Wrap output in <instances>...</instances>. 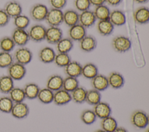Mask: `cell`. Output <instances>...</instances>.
I'll list each match as a JSON object with an SVG mask.
<instances>
[{"instance_id": "1", "label": "cell", "mask_w": 149, "mask_h": 132, "mask_svg": "<svg viewBox=\"0 0 149 132\" xmlns=\"http://www.w3.org/2000/svg\"><path fill=\"white\" fill-rule=\"evenodd\" d=\"M13 57L15 62L25 65L31 62L33 53L29 48L23 46L17 48L15 51Z\"/></svg>"}, {"instance_id": "2", "label": "cell", "mask_w": 149, "mask_h": 132, "mask_svg": "<svg viewBox=\"0 0 149 132\" xmlns=\"http://www.w3.org/2000/svg\"><path fill=\"white\" fill-rule=\"evenodd\" d=\"M132 46V43L129 38L119 35L115 37L112 41L113 49L118 53H125L127 52Z\"/></svg>"}, {"instance_id": "3", "label": "cell", "mask_w": 149, "mask_h": 132, "mask_svg": "<svg viewBox=\"0 0 149 132\" xmlns=\"http://www.w3.org/2000/svg\"><path fill=\"white\" fill-rule=\"evenodd\" d=\"M7 68L8 75H9L13 80H19L22 79L26 74L25 65L15 61Z\"/></svg>"}, {"instance_id": "4", "label": "cell", "mask_w": 149, "mask_h": 132, "mask_svg": "<svg viewBox=\"0 0 149 132\" xmlns=\"http://www.w3.org/2000/svg\"><path fill=\"white\" fill-rule=\"evenodd\" d=\"M130 121L134 127L139 129H144L148 124V116L144 111L136 110L132 113Z\"/></svg>"}, {"instance_id": "5", "label": "cell", "mask_w": 149, "mask_h": 132, "mask_svg": "<svg viewBox=\"0 0 149 132\" xmlns=\"http://www.w3.org/2000/svg\"><path fill=\"white\" fill-rule=\"evenodd\" d=\"M46 28L42 24H37L32 25L27 31L30 40L35 42H40L45 38Z\"/></svg>"}, {"instance_id": "6", "label": "cell", "mask_w": 149, "mask_h": 132, "mask_svg": "<svg viewBox=\"0 0 149 132\" xmlns=\"http://www.w3.org/2000/svg\"><path fill=\"white\" fill-rule=\"evenodd\" d=\"M48 12L46 5L42 3H37L33 5L30 11L31 18L36 21H41L45 20Z\"/></svg>"}, {"instance_id": "7", "label": "cell", "mask_w": 149, "mask_h": 132, "mask_svg": "<svg viewBox=\"0 0 149 132\" xmlns=\"http://www.w3.org/2000/svg\"><path fill=\"white\" fill-rule=\"evenodd\" d=\"M45 20L49 26L58 27L63 23V12L60 9L52 8L48 10Z\"/></svg>"}, {"instance_id": "8", "label": "cell", "mask_w": 149, "mask_h": 132, "mask_svg": "<svg viewBox=\"0 0 149 132\" xmlns=\"http://www.w3.org/2000/svg\"><path fill=\"white\" fill-rule=\"evenodd\" d=\"M11 38L15 45L20 47L24 46L30 40L27 31L23 29L16 28H15L12 32Z\"/></svg>"}, {"instance_id": "9", "label": "cell", "mask_w": 149, "mask_h": 132, "mask_svg": "<svg viewBox=\"0 0 149 132\" xmlns=\"http://www.w3.org/2000/svg\"><path fill=\"white\" fill-rule=\"evenodd\" d=\"M63 36L62 30L59 27L49 26L46 28L45 39L50 44H56Z\"/></svg>"}, {"instance_id": "10", "label": "cell", "mask_w": 149, "mask_h": 132, "mask_svg": "<svg viewBox=\"0 0 149 132\" xmlns=\"http://www.w3.org/2000/svg\"><path fill=\"white\" fill-rule=\"evenodd\" d=\"M10 113L16 119H22L28 116L29 113V108L28 105L23 102L14 103Z\"/></svg>"}, {"instance_id": "11", "label": "cell", "mask_w": 149, "mask_h": 132, "mask_svg": "<svg viewBox=\"0 0 149 132\" xmlns=\"http://www.w3.org/2000/svg\"><path fill=\"white\" fill-rule=\"evenodd\" d=\"M10 18H15L22 13V7L19 2L12 0L5 3L3 8Z\"/></svg>"}, {"instance_id": "12", "label": "cell", "mask_w": 149, "mask_h": 132, "mask_svg": "<svg viewBox=\"0 0 149 132\" xmlns=\"http://www.w3.org/2000/svg\"><path fill=\"white\" fill-rule=\"evenodd\" d=\"M69 38L73 41H80L86 35V28L77 23L70 27L68 31Z\"/></svg>"}, {"instance_id": "13", "label": "cell", "mask_w": 149, "mask_h": 132, "mask_svg": "<svg viewBox=\"0 0 149 132\" xmlns=\"http://www.w3.org/2000/svg\"><path fill=\"white\" fill-rule=\"evenodd\" d=\"M96 20L97 19L94 16V14L91 10H87L81 12L79 14V23L86 28L93 26Z\"/></svg>"}, {"instance_id": "14", "label": "cell", "mask_w": 149, "mask_h": 132, "mask_svg": "<svg viewBox=\"0 0 149 132\" xmlns=\"http://www.w3.org/2000/svg\"><path fill=\"white\" fill-rule=\"evenodd\" d=\"M72 100L70 93L61 89L54 93L53 102L56 105H64Z\"/></svg>"}, {"instance_id": "15", "label": "cell", "mask_w": 149, "mask_h": 132, "mask_svg": "<svg viewBox=\"0 0 149 132\" xmlns=\"http://www.w3.org/2000/svg\"><path fill=\"white\" fill-rule=\"evenodd\" d=\"M93 110L96 116L101 119L111 116V113L112 112L109 105L107 102L101 101L94 105Z\"/></svg>"}, {"instance_id": "16", "label": "cell", "mask_w": 149, "mask_h": 132, "mask_svg": "<svg viewBox=\"0 0 149 132\" xmlns=\"http://www.w3.org/2000/svg\"><path fill=\"white\" fill-rule=\"evenodd\" d=\"M91 80V86L93 89L99 91L106 90L109 86L107 77L104 75L97 74Z\"/></svg>"}, {"instance_id": "17", "label": "cell", "mask_w": 149, "mask_h": 132, "mask_svg": "<svg viewBox=\"0 0 149 132\" xmlns=\"http://www.w3.org/2000/svg\"><path fill=\"white\" fill-rule=\"evenodd\" d=\"M80 48L85 52H90L97 47L96 39L92 35H86L80 41Z\"/></svg>"}, {"instance_id": "18", "label": "cell", "mask_w": 149, "mask_h": 132, "mask_svg": "<svg viewBox=\"0 0 149 132\" xmlns=\"http://www.w3.org/2000/svg\"><path fill=\"white\" fill-rule=\"evenodd\" d=\"M107 79L109 86L115 89L121 88L125 84V79L123 75L118 72H111Z\"/></svg>"}, {"instance_id": "19", "label": "cell", "mask_w": 149, "mask_h": 132, "mask_svg": "<svg viewBox=\"0 0 149 132\" xmlns=\"http://www.w3.org/2000/svg\"><path fill=\"white\" fill-rule=\"evenodd\" d=\"M56 53L54 50L49 46H45L42 48L38 53L40 60L45 64H49L54 62Z\"/></svg>"}, {"instance_id": "20", "label": "cell", "mask_w": 149, "mask_h": 132, "mask_svg": "<svg viewBox=\"0 0 149 132\" xmlns=\"http://www.w3.org/2000/svg\"><path fill=\"white\" fill-rule=\"evenodd\" d=\"M82 65L76 61H71L65 67V72L68 76L74 78L81 75Z\"/></svg>"}, {"instance_id": "21", "label": "cell", "mask_w": 149, "mask_h": 132, "mask_svg": "<svg viewBox=\"0 0 149 132\" xmlns=\"http://www.w3.org/2000/svg\"><path fill=\"white\" fill-rule=\"evenodd\" d=\"M135 21L140 24H144L149 21V10L147 7H140L137 9L133 13Z\"/></svg>"}, {"instance_id": "22", "label": "cell", "mask_w": 149, "mask_h": 132, "mask_svg": "<svg viewBox=\"0 0 149 132\" xmlns=\"http://www.w3.org/2000/svg\"><path fill=\"white\" fill-rule=\"evenodd\" d=\"M63 78L59 75L54 74L50 76L47 81V87L52 91L62 89Z\"/></svg>"}, {"instance_id": "23", "label": "cell", "mask_w": 149, "mask_h": 132, "mask_svg": "<svg viewBox=\"0 0 149 132\" xmlns=\"http://www.w3.org/2000/svg\"><path fill=\"white\" fill-rule=\"evenodd\" d=\"M79 14L73 9H68L63 12V22L69 27L79 23Z\"/></svg>"}, {"instance_id": "24", "label": "cell", "mask_w": 149, "mask_h": 132, "mask_svg": "<svg viewBox=\"0 0 149 132\" xmlns=\"http://www.w3.org/2000/svg\"><path fill=\"white\" fill-rule=\"evenodd\" d=\"M97 28L98 32L102 36L110 35L114 29V25L109 20H99Z\"/></svg>"}, {"instance_id": "25", "label": "cell", "mask_w": 149, "mask_h": 132, "mask_svg": "<svg viewBox=\"0 0 149 132\" xmlns=\"http://www.w3.org/2000/svg\"><path fill=\"white\" fill-rule=\"evenodd\" d=\"M109 20L115 26H121L126 23V17L120 10H113L110 12Z\"/></svg>"}, {"instance_id": "26", "label": "cell", "mask_w": 149, "mask_h": 132, "mask_svg": "<svg viewBox=\"0 0 149 132\" xmlns=\"http://www.w3.org/2000/svg\"><path fill=\"white\" fill-rule=\"evenodd\" d=\"M14 87L13 80L8 75L0 76V92L3 94H8Z\"/></svg>"}, {"instance_id": "27", "label": "cell", "mask_w": 149, "mask_h": 132, "mask_svg": "<svg viewBox=\"0 0 149 132\" xmlns=\"http://www.w3.org/2000/svg\"><path fill=\"white\" fill-rule=\"evenodd\" d=\"M97 74H98V69L94 64L88 63L82 66L81 75L84 78L91 79Z\"/></svg>"}, {"instance_id": "28", "label": "cell", "mask_w": 149, "mask_h": 132, "mask_svg": "<svg viewBox=\"0 0 149 132\" xmlns=\"http://www.w3.org/2000/svg\"><path fill=\"white\" fill-rule=\"evenodd\" d=\"M56 45L58 53H68L73 47V41L69 38H62Z\"/></svg>"}, {"instance_id": "29", "label": "cell", "mask_w": 149, "mask_h": 132, "mask_svg": "<svg viewBox=\"0 0 149 132\" xmlns=\"http://www.w3.org/2000/svg\"><path fill=\"white\" fill-rule=\"evenodd\" d=\"M87 90L83 87L78 86L70 93L72 100L77 104H82L85 102Z\"/></svg>"}, {"instance_id": "30", "label": "cell", "mask_w": 149, "mask_h": 132, "mask_svg": "<svg viewBox=\"0 0 149 132\" xmlns=\"http://www.w3.org/2000/svg\"><path fill=\"white\" fill-rule=\"evenodd\" d=\"M40 89L39 86L36 83H27L23 88L26 98H28L29 100H33L36 98Z\"/></svg>"}, {"instance_id": "31", "label": "cell", "mask_w": 149, "mask_h": 132, "mask_svg": "<svg viewBox=\"0 0 149 132\" xmlns=\"http://www.w3.org/2000/svg\"><path fill=\"white\" fill-rule=\"evenodd\" d=\"M37 98L42 103L45 104H49L53 102L54 91L47 87L40 89Z\"/></svg>"}, {"instance_id": "32", "label": "cell", "mask_w": 149, "mask_h": 132, "mask_svg": "<svg viewBox=\"0 0 149 132\" xmlns=\"http://www.w3.org/2000/svg\"><path fill=\"white\" fill-rule=\"evenodd\" d=\"M101 127L106 132H113L117 128L118 123L114 118L109 116L102 119Z\"/></svg>"}, {"instance_id": "33", "label": "cell", "mask_w": 149, "mask_h": 132, "mask_svg": "<svg viewBox=\"0 0 149 132\" xmlns=\"http://www.w3.org/2000/svg\"><path fill=\"white\" fill-rule=\"evenodd\" d=\"M110 12L108 7L104 4L96 6L93 12L96 19L99 20H109Z\"/></svg>"}, {"instance_id": "34", "label": "cell", "mask_w": 149, "mask_h": 132, "mask_svg": "<svg viewBox=\"0 0 149 132\" xmlns=\"http://www.w3.org/2000/svg\"><path fill=\"white\" fill-rule=\"evenodd\" d=\"M9 97L14 103L23 102L26 98L23 89L14 87L8 93Z\"/></svg>"}, {"instance_id": "35", "label": "cell", "mask_w": 149, "mask_h": 132, "mask_svg": "<svg viewBox=\"0 0 149 132\" xmlns=\"http://www.w3.org/2000/svg\"><path fill=\"white\" fill-rule=\"evenodd\" d=\"M78 86H79V82L77 78L67 76L63 80L62 89L69 93L73 91Z\"/></svg>"}, {"instance_id": "36", "label": "cell", "mask_w": 149, "mask_h": 132, "mask_svg": "<svg viewBox=\"0 0 149 132\" xmlns=\"http://www.w3.org/2000/svg\"><path fill=\"white\" fill-rule=\"evenodd\" d=\"M101 98L100 91L93 89L87 91L85 101L90 105H95L101 101Z\"/></svg>"}, {"instance_id": "37", "label": "cell", "mask_w": 149, "mask_h": 132, "mask_svg": "<svg viewBox=\"0 0 149 132\" xmlns=\"http://www.w3.org/2000/svg\"><path fill=\"white\" fill-rule=\"evenodd\" d=\"M15 46L11 36H4L0 39V50L2 52L10 53Z\"/></svg>"}, {"instance_id": "38", "label": "cell", "mask_w": 149, "mask_h": 132, "mask_svg": "<svg viewBox=\"0 0 149 132\" xmlns=\"http://www.w3.org/2000/svg\"><path fill=\"white\" fill-rule=\"evenodd\" d=\"M14 102L9 96H3L0 97V112L9 113L12 110Z\"/></svg>"}, {"instance_id": "39", "label": "cell", "mask_w": 149, "mask_h": 132, "mask_svg": "<svg viewBox=\"0 0 149 132\" xmlns=\"http://www.w3.org/2000/svg\"><path fill=\"white\" fill-rule=\"evenodd\" d=\"M30 19L24 14H20L13 18V24L16 28L25 30L30 24Z\"/></svg>"}, {"instance_id": "40", "label": "cell", "mask_w": 149, "mask_h": 132, "mask_svg": "<svg viewBox=\"0 0 149 132\" xmlns=\"http://www.w3.org/2000/svg\"><path fill=\"white\" fill-rule=\"evenodd\" d=\"M71 61L70 56L68 53H58L56 54L54 62L59 67H65Z\"/></svg>"}, {"instance_id": "41", "label": "cell", "mask_w": 149, "mask_h": 132, "mask_svg": "<svg viewBox=\"0 0 149 132\" xmlns=\"http://www.w3.org/2000/svg\"><path fill=\"white\" fill-rule=\"evenodd\" d=\"M14 62L13 55L9 52H0V68L9 67Z\"/></svg>"}, {"instance_id": "42", "label": "cell", "mask_w": 149, "mask_h": 132, "mask_svg": "<svg viewBox=\"0 0 149 132\" xmlns=\"http://www.w3.org/2000/svg\"><path fill=\"white\" fill-rule=\"evenodd\" d=\"M80 118L84 124H91L95 121L97 116L93 110L86 109L82 112Z\"/></svg>"}, {"instance_id": "43", "label": "cell", "mask_w": 149, "mask_h": 132, "mask_svg": "<svg viewBox=\"0 0 149 132\" xmlns=\"http://www.w3.org/2000/svg\"><path fill=\"white\" fill-rule=\"evenodd\" d=\"M90 5L89 0H74L75 8L81 12L88 10Z\"/></svg>"}, {"instance_id": "44", "label": "cell", "mask_w": 149, "mask_h": 132, "mask_svg": "<svg viewBox=\"0 0 149 132\" xmlns=\"http://www.w3.org/2000/svg\"><path fill=\"white\" fill-rule=\"evenodd\" d=\"M10 19V18L6 14L3 9L0 8V27L6 26L8 24Z\"/></svg>"}, {"instance_id": "45", "label": "cell", "mask_w": 149, "mask_h": 132, "mask_svg": "<svg viewBox=\"0 0 149 132\" xmlns=\"http://www.w3.org/2000/svg\"><path fill=\"white\" fill-rule=\"evenodd\" d=\"M49 3L52 8L61 10L66 6L67 0H49Z\"/></svg>"}, {"instance_id": "46", "label": "cell", "mask_w": 149, "mask_h": 132, "mask_svg": "<svg viewBox=\"0 0 149 132\" xmlns=\"http://www.w3.org/2000/svg\"><path fill=\"white\" fill-rule=\"evenodd\" d=\"M89 1L91 5L95 6L103 5L105 2V0H89Z\"/></svg>"}, {"instance_id": "47", "label": "cell", "mask_w": 149, "mask_h": 132, "mask_svg": "<svg viewBox=\"0 0 149 132\" xmlns=\"http://www.w3.org/2000/svg\"><path fill=\"white\" fill-rule=\"evenodd\" d=\"M121 1L122 0H105V2L111 6H117L121 2Z\"/></svg>"}, {"instance_id": "48", "label": "cell", "mask_w": 149, "mask_h": 132, "mask_svg": "<svg viewBox=\"0 0 149 132\" xmlns=\"http://www.w3.org/2000/svg\"><path fill=\"white\" fill-rule=\"evenodd\" d=\"M113 132H128L126 129L122 127H117Z\"/></svg>"}, {"instance_id": "49", "label": "cell", "mask_w": 149, "mask_h": 132, "mask_svg": "<svg viewBox=\"0 0 149 132\" xmlns=\"http://www.w3.org/2000/svg\"><path fill=\"white\" fill-rule=\"evenodd\" d=\"M134 1L138 3H144L147 2L148 0H134Z\"/></svg>"}, {"instance_id": "50", "label": "cell", "mask_w": 149, "mask_h": 132, "mask_svg": "<svg viewBox=\"0 0 149 132\" xmlns=\"http://www.w3.org/2000/svg\"><path fill=\"white\" fill-rule=\"evenodd\" d=\"M94 132H106V131H104V130H102V129H99V130H97L95 131Z\"/></svg>"}]
</instances>
